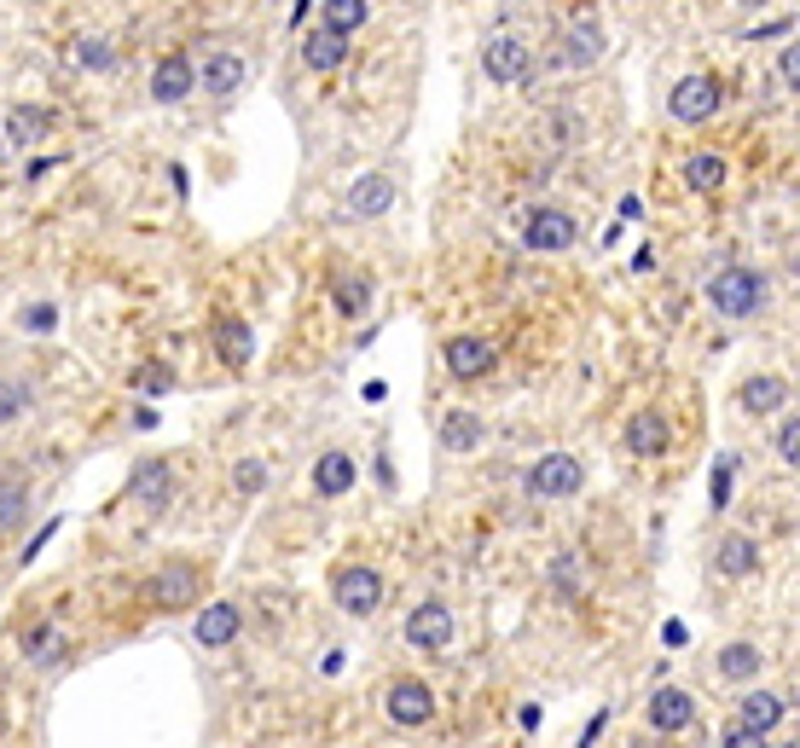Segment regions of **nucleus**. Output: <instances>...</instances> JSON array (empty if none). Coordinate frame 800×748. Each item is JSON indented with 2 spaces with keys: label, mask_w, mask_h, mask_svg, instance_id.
<instances>
[{
  "label": "nucleus",
  "mask_w": 800,
  "mask_h": 748,
  "mask_svg": "<svg viewBox=\"0 0 800 748\" xmlns=\"http://www.w3.org/2000/svg\"><path fill=\"white\" fill-rule=\"evenodd\" d=\"M708 302L725 319H748V314L765 308V279L748 274V267H725L720 279H708Z\"/></svg>",
  "instance_id": "f257e3e1"
},
{
  "label": "nucleus",
  "mask_w": 800,
  "mask_h": 748,
  "mask_svg": "<svg viewBox=\"0 0 800 748\" xmlns=\"http://www.w3.org/2000/svg\"><path fill=\"white\" fill-rule=\"evenodd\" d=\"M581 487H586V465L574 453H546L528 470V493H534V499H574Z\"/></svg>",
  "instance_id": "f03ea898"
},
{
  "label": "nucleus",
  "mask_w": 800,
  "mask_h": 748,
  "mask_svg": "<svg viewBox=\"0 0 800 748\" xmlns=\"http://www.w3.org/2000/svg\"><path fill=\"white\" fill-rule=\"evenodd\" d=\"M453 633H458V621H453L447 604H418L412 616H406V644H412V650L441 656L453 644Z\"/></svg>",
  "instance_id": "7ed1b4c3"
},
{
  "label": "nucleus",
  "mask_w": 800,
  "mask_h": 748,
  "mask_svg": "<svg viewBox=\"0 0 800 748\" xmlns=\"http://www.w3.org/2000/svg\"><path fill=\"white\" fill-rule=\"evenodd\" d=\"M783 708H789V702H783L777 690H748V696H742V720H737V731H731V743H737V748H754L772 725H783Z\"/></svg>",
  "instance_id": "20e7f679"
},
{
  "label": "nucleus",
  "mask_w": 800,
  "mask_h": 748,
  "mask_svg": "<svg viewBox=\"0 0 800 748\" xmlns=\"http://www.w3.org/2000/svg\"><path fill=\"white\" fill-rule=\"evenodd\" d=\"M336 604H343L348 616H378V609H383V574L366 569V563L343 569V574H336Z\"/></svg>",
  "instance_id": "39448f33"
},
{
  "label": "nucleus",
  "mask_w": 800,
  "mask_h": 748,
  "mask_svg": "<svg viewBox=\"0 0 800 748\" xmlns=\"http://www.w3.org/2000/svg\"><path fill=\"white\" fill-rule=\"evenodd\" d=\"M383 708H389V720H395V725H430L435 720V696H430L423 679H395Z\"/></svg>",
  "instance_id": "423d86ee"
},
{
  "label": "nucleus",
  "mask_w": 800,
  "mask_h": 748,
  "mask_svg": "<svg viewBox=\"0 0 800 748\" xmlns=\"http://www.w3.org/2000/svg\"><path fill=\"white\" fill-rule=\"evenodd\" d=\"M720 99H725V93H720V81H713V76H685V81L673 88L668 105H673L678 123H708V116L720 111Z\"/></svg>",
  "instance_id": "0eeeda50"
},
{
  "label": "nucleus",
  "mask_w": 800,
  "mask_h": 748,
  "mask_svg": "<svg viewBox=\"0 0 800 748\" xmlns=\"http://www.w3.org/2000/svg\"><path fill=\"white\" fill-rule=\"evenodd\" d=\"M574 232H581V227H574V215H563V210H534V215H528L522 244L546 256V250H569V244H574Z\"/></svg>",
  "instance_id": "6e6552de"
},
{
  "label": "nucleus",
  "mask_w": 800,
  "mask_h": 748,
  "mask_svg": "<svg viewBox=\"0 0 800 748\" xmlns=\"http://www.w3.org/2000/svg\"><path fill=\"white\" fill-rule=\"evenodd\" d=\"M482 64H487V76L499 81V88H517V81H528V47L517 36H493L482 47Z\"/></svg>",
  "instance_id": "1a4fd4ad"
},
{
  "label": "nucleus",
  "mask_w": 800,
  "mask_h": 748,
  "mask_svg": "<svg viewBox=\"0 0 800 748\" xmlns=\"http://www.w3.org/2000/svg\"><path fill=\"white\" fill-rule=\"evenodd\" d=\"M134 499L151 505V511H163V505L175 499V465H168V458H145V465H134Z\"/></svg>",
  "instance_id": "9d476101"
},
{
  "label": "nucleus",
  "mask_w": 800,
  "mask_h": 748,
  "mask_svg": "<svg viewBox=\"0 0 800 748\" xmlns=\"http://www.w3.org/2000/svg\"><path fill=\"white\" fill-rule=\"evenodd\" d=\"M198 586H203V581H198L192 563H168L157 581H151V604H157V609H180V604L198 598Z\"/></svg>",
  "instance_id": "9b49d317"
},
{
  "label": "nucleus",
  "mask_w": 800,
  "mask_h": 748,
  "mask_svg": "<svg viewBox=\"0 0 800 748\" xmlns=\"http://www.w3.org/2000/svg\"><path fill=\"white\" fill-rule=\"evenodd\" d=\"M493 360H499V354H493V343H482V337H453L447 343V371L453 378H487Z\"/></svg>",
  "instance_id": "f8f14e48"
},
{
  "label": "nucleus",
  "mask_w": 800,
  "mask_h": 748,
  "mask_svg": "<svg viewBox=\"0 0 800 748\" xmlns=\"http://www.w3.org/2000/svg\"><path fill=\"white\" fill-rule=\"evenodd\" d=\"M696 720V702H690V690H678V685H661L650 696V725L656 731H685Z\"/></svg>",
  "instance_id": "ddd939ff"
},
{
  "label": "nucleus",
  "mask_w": 800,
  "mask_h": 748,
  "mask_svg": "<svg viewBox=\"0 0 800 748\" xmlns=\"http://www.w3.org/2000/svg\"><path fill=\"white\" fill-rule=\"evenodd\" d=\"M192 64H186V53H168V59H157V71H151V93L163 99V105H180L186 93H192Z\"/></svg>",
  "instance_id": "4468645a"
},
{
  "label": "nucleus",
  "mask_w": 800,
  "mask_h": 748,
  "mask_svg": "<svg viewBox=\"0 0 800 748\" xmlns=\"http://www.w3.org/2000/svg\"><path fill=\"white\" fill-rule=\"evenodd\" d=\"M742 406H748L754 418L783 413V406H789V378H777V371H760V378H748V383H742Z\"/></svg>",
  "instance_id": "2eb2a0df"
},
{
  "label": "nucleus",
  "mask_w": 800,
  "mask_h": 748,
  "mask_svg": "<svg viewBox=\"0 0 800 748\" xmlns=\"http://www.w3.org/2000/svg\"><path fill=\"white\" fill-rule=\"evenodd\" d=\"M668 441H673V430H668V418H661V413H638L633 423H626V447H633L638 458H661V453H668Z\"/></svg>",
  "instance_id": "dca6fc26"
},
{
  "label": "nucleus",
  "mask_w": 800,
  "mask_h": 748,
  "mask_svg": "<svg viewBox=\"0 0 800 748\" xmlns=\"http://www.w3.org/2000/svg\"><path fill=\"white\" fill-rule=\"evenodd\" d=\"M395 203V180L389 175H360L348 186V215H383Z\"/></svg>",
  "instance_id": "f3484780"
},
{
  "label": "nucleus",
  "mask_w": 800,
  "mask_h": 748,
  "mask_svg": "<svg viewBox=\"0 0 800 748\" xmlns=\"http://www.w3.org/2000/svg\"><path fill=\"white\" fill-rule=\"evenodd\" d=\"M238 638V604H203L198 616V644H209V650H220V644Z\"/></svg>",
  "instance_id": "a211bd4d"
},
{
  "label": "nucleus",
  "mask_w": 800,
  "mask_h": 748,
  "mask_svg": "<svg viewBox=\"0 0 800 748\" xmlns=\"http://www.w3.org/2000/svg\"><path fill=\"white\" fill-rule=\"evenodd\" d=\"M354 476H360V470H354L348 453H326V458L314 465V487L326 493V499H343V493L354 487Z\"/></svg>",
  "instance_id": "6ab92c4d"
},
{
  "label": "nucleus",
  "mask_w": 800,
  "mask_h": 748,
  "mask_svg": "<svg viewBox=\"0 0 800 748\" xmlns=\"http://www.w3.org/2000/svg\"><path fill=\"white\" fill-rule=\"evenodd\" d=\"M215 348H220V360H227V366H250L255 337H250L244 319H220V326H215Z\"/></svg>",
  "instance_id": "aec40b11"
},
{
  "label": "nucleus",
  "mask_w": 800,
  "mask_h": 748,
  "mask_svg": "<svg viewBox=\"0 0 800 748\" xmlns=\"http://www.w3.org/2000/svg\"><path fill=\"white\" fill-rule=\"evenodd\" d=\"M47 134H53V116L36 111V105H18V111L7 116V140L12 145H41Z\"/></svg>",
  "instance_id": "412c9836"
},
{
  "label": "nucleus",
  "mask_w": 800,
  "mask_h": 748,
  "mask_svg": "<svg viewBox=\"0 0 800 748\" xmlns=\"http://www.w3.org/2000/svg\"><path fill=\"white\" fill-rule=\"evenodd\" d=\"M203 88L220 93V99L238 93V88H244V59H238V53H215L209 64H203Z\"/></svg>",
  "instance_id": "4be33fe9"
},
{
  "label": "nucleus",
  "mask_w": 800,
  "mask_h": 748,
  "mask_svg": "<svg viewBox=\"0 0 800 748\" xmlns=\"http://www.w3.org/2000/svg\"><path fill=\"white\" fill-rule=\"evenodd\" d=\"M319 18H326V29H336V36H354V29H366V18H371V0H326Z\"/></svg>",
  "instance_id": "5701e85b"
},
{
  "label": "nucleus",
  "mask_w": 800,
  "mask_h": 748,
  "mask_svg": "<svg viewBox=\"0 0 800 748\" xmlns=\"http://www.w3.org/2000/svg\"><path fill=\"white\" fill-rule=\"evenodd\" d=\"M754 563H760V546L748 534H725L720 540V574L737 581V574H754Z\"/></svg>",
  "instance_id": "b1692460"
},
{
  "label": "nucleus",
  "mask_w": 800,
  "mask_h": 748,
  "mask_svg": "<svg viewBox=\"0 0 800 748\" xmlns=\"http://www.w3.org/2000/svg\"><path fill=\"white\" fill-rule=\"evenodd\" d=\"M343 59H348V36H336V29H314V36H308V64L319 76L336 71Z\"/></svg>",
  "instance_id": "393cba45"
},
{
  "label": "nucleus",
  "mask_w": 800,
  "mask_h": 748,
  "mask_svg": "<svg viewBox=\"0 0 800 748\" xmlns=\"http://www.w3.org/2000/svg\"><path fill=\"white\" fill-rule=\"evenodd\" d=\"M604 53V29L598 24H574L563 36V64H598Z\"/></svg>",
  "instance_id": "a878e982"
},
{
  "label": "nucleus",
  "mask_w": 800,
  "mask_h": 748,
  "mask_svg": "<svg viewBox=\"0 0 800 748\" xmlns=\"http://www.w3.org/2000/svg\"><path fill=\"white\" fill-rule=\"evenodd\" d=\"M441 447H453V453L482 447V418L475 413H447V423H441Z\"/></svg>",
  "instance_id": "bb28decb"
},
{
  "label": "nucleus",
  "mask_w": 800,
  "mask_h": 748,
  "mask_svg": "<svg viewBox=\"0 0 800 748\" xmlns=\"http://www.w3.org/2000/svg\"><path fill=\"white\" fill-rule=\"evenodd\" d=\"M685 186H690V192H720V186H725V157L696 151V157L685 163Z\"/></svg>",
  "instance_id": "cd10ccee"
},
{
  "label": "nucleus",
  "mask_w": 800,
  "mask_h": 748,
  "mask_svg": "<svg viewBox=\"0 0 800 748\" xmlns=\"http://www.w3.org/2000/svg\"><path fill=\"white\" fill-rule=\"evenodd\" d=\"M754 668H760V650H754V644H731V650L720 656V673H725V679H754Z\"/></svg>",
  "instance_id": "c85d7f7f"
},
{
  "label": "nucleus",
  "mask_w": 800,
  "mask_h": 748,
  "mask_svg": "<svg viewBox=\"0 0 800 748\" xmlns=\"http://www.w3.org/2000/svg\"><path fill=\"white\" fill-rule=\"evenodd\" d=\"M29 406V389L24 383H12V378H0V423H12Z\"/></svg>",
  "instance_id": "c756f323"
},
{
  "label": "nucleus",
  "mask_w": 800,
  "mask_h": 748,
  "mask_svg": "<svg viewBox=\"0 0 800 748\" xmlns=\"http://www.w3.org/2000/svg\"><path fill=\"white\" fill-rule=\"evenodd\" d=\"M366 296H371L366 279H343V284H336V308H343V314H360Z\"/></svg>",
  "instance_id": "7c9ffc66"
},
{
  "label": "nucleus",
  "mask_w": 800,
  "mask_h": 748,
  "mask_svg": "<svg viewBox=\"0 0 800 748\" xmlns=\"http://www.w3.org/2000/svg\"><path fill=\"white\" fill-rule=\"evenodd\" d=\"M24 487H0V529H18L24 522Z\"/></svg>",
  "instance_id": "2f4dec72"
},
{
  "label": "nucleus",
  "mask_w": 800,
  "mask_h": 748,
  "mask_svg": "<svg viewBox=\"0 0 800 748\" xmlns=\"http://www.w3.org/2000/svg\"><path fill=\"white\" fill-rule=\"evenodd\" d=\"M134 383H140L145 395H168V389H175V378H168V366H157V360H151V366H140V378H134Z\"/></svg>",
  "instance_id": "473e14b6"
},
{
  "label": "nucleus",
  "mask_w": 800,
  "mask_h": 748,
  "mask_svg": "<svg viewBox=\"0 0 800 748\" xmlns=\"http://www.w3.org/2000/svg\"><path fill=\"white\" fill-rule=\"evenodd\" d=\"M777 453H783V465H800V423H795V418H783V430H777Z\"/></svg>",
  "instance_id": "72a5a7b5"
},
{
  "label": "nucleus",
  "mask_w": 800,
  "mask_h": 748,
  "mask_svg": "<svg viewBox=\"0 0 800 748\" xmlns=\"http://www.w3.org/2000/svg\"><path fill=\"white\" fill-rule=\"evenodd\" d=\"M232 476H238V487H244V493H262L267 487V465H262V458H244Z\"/></svg>",
  "instance_id": "f704fd0d"
},
{
  "label": "nucleus",
  "mask_w": 800,
  "mask_h": 748,
  "mask_svg": "<svg viewBox=\"0 0 800 748\" xmlns=\"http://www.w3.org/2000/svg\"><path fill=\"white\" fill-rule=\"evenodd\" d=\"M53 319H59V314L41 302V308H24V314H18V326H24L29 337H41V331H53Z\"/></svg>",
  "instance_id": "c9c22d12"
},
{
  "label": "nucleus",
  "mask_w": 800,
  "mask_h": 748,
  "mask_svg": "<svg viewBox=\"0 0 800 748\" xmlns=\"http://www.w3.org/2000/svg\"><path fill=\"white\" fill-rule=\"evenodd\" d=\"M76 59H81V64H93V71H105V64H111L105 41H81V47H76Z\"/></svg>",
  "instance_id": "e433bc0d"
},
{
  "label": "nucleus",
  "mask_w": 800,
  "mask_h": 748,
  "mask_svg": "<svg viewBox=\"0 0 800 748\" xmlns=\"http://www.w3.org/2000/svg\"><path fill=\"white\" fill-rule=\"evenodd\" d=\"M783 81H789V88L800 81V53H795V47H783Z\"/></svg>",
  "instance_id": "4c0bfd02"
},
{
  "label": "nucleus",
  "mask_w": 800,
  "mask_h": 748,
  "mask_svg": "<svg viewBox=\"0 0 800 748\" xmlns=\"http://www.w3.org/2000/svg\"><path fill=\"white\" fill-rule=\"evenodd\" d=\"M557 586L574 592V552H563V563H557Z\"/></svg>",
  "instance_id": "58836bf2"
}]
</instances>
